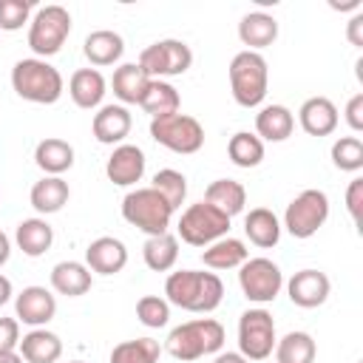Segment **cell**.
Instances as JSON below:
<instances>
[{
    "label": "cell",
    "instance_id": "cell-1",
    "mask_svg": "<svg viewBox=\"0 0 363 363\" xmlns=\"http://www.w3.org/2000/svg\"><path fill=\"white\" fill-rule=\"evenodd\" d=\"M164 301L184 312H213L224 298V284L216 272L201 269H179L164 281Z\"/></svg>",
    "mask_w": 363,
    "mask_h": 363
},
{
    "label": "cell",
    "instance_id": "cell-2",
    "mask_svg": "<svg viewBox=\"0 0 363 363\" xmlns=\"http://www.w3.org/2000/svg\"><path fill=\"white\" fill-rule=\"evenodd\" d=\"M11 88L26 102L54 105L62 96L65 82H62V74L48 60L26 57V60H17L11 68Z\"/></svg>",
    "mask_w": 363,
    "mask_h": 363
},
{
    "label": "cell",
    "instance_id": "cell-3",
    "mask_svg": "<svg viewBox=\"0 0 363 363\" xmlns=\"http://www.w3.org/2000/svg\"><path fill=\"white\" fill-rule=\"evenodd\" d=\"M224 346V326L213 318H196L187 320L167 335V352L176 360H199L204 354H216Z\"/></svg>",
    "mask_w": 363,
    "mask_h": 363
},
{
    "label": "cell",
    "instance_id": "cell-4",
    "mask_svg": "<svg viewBox=\"0 0 363 363\" xmlns=\"http://www.w3.org/2000/svg\"><path fill=\"white\" fill-rule=\"evenodd\" d=\"M233 99L241 108H258L267 99L269 88V68L258 51H238L227 68Z\"/></svg>",
    "mask_w": 363,
    "mask_h": 363
},
{
    "label": "cell",
    "instance_id": "cell-5",
    "mask_svg": "<svg viewBox=\"0 0 363 363\" xmlns=\"http://www.w3.org/2000/svg\"><path fill=\"white\" fill-rule=\"evenodd\" d=\"M122 218L147 235H162L170 227L173 210L153 187H136L122 199Z\"/></svg>",
    "mask_w": 363,
    "mask_h": 363
},
{
    "label": "cell",
    "instance_id": "cell-6",
    "mask_svg": "<svg viewBox=\"0 0 363 363\" xmlns=\"http://www.w3.org/2000/svg\"><path fill=\"white\" fill-rule=\"evenodd\" d=\"M150 136L156 145H162L173 153H182V156L199 153L204 145L201 122L187 113H167V116L150 119Z\"/></svg>",
    "mask_w": 363,
    "mask_h": 363
},
{
    "label": "cell",
    "instance_id": "cell-7",
    "mask_svg": "<svg viewBox=\"0 0 363 363\" xmlns=\"http://www.w3.org/2000/svg\"><path fill=\"white\" fill-rule=\"evenodd\" d=\"M230 233V218L207 201L190 204L179 218V238L190 247H210Z\"/></svg>",
    "mask_w": 363,
    "mask_h": 363
},
{
    "label": "cell",
    "instance_id": "cell-8",
    "mask_svg": "<svg viewBox=\"0 0 363 363\" xmlns=\"http://www.w3.org/2000/svg\"><path fill=\"white\" fill-rule=\"evenodd\" d=\"M71 34V14L68 9L62 6H45L34 14L31 26H28V48L45 60V57H54L65 40Z\"/></svg>",
    "mask_w": 363,
    "mask_h": 363
},
{
    "label": "cell",
    "instance_id": "cell-9",
    "mask_svg": "<svg viewBox=\"0 0 363 363\" xmlns=\"http://www.w3.org/2000/svg\"><path fill=\"white\" fill-rule=\"evenodd\" d=\"M329 218V196L323 190H303L298 193L284 213V227L292 238H312Z\"/></svg>",
    "mask_w": 363,
    "mask_h": 363
},
{
    "label": "cell",
    "instance_id": "cell-10",
    "mask_svg": "<svg viewBox=\"0 0 363 363\" xmlns=\"http://www.w3.org/2000/svg\"><path fill=\"white\" fill-rule=\"evenodd\" d=\"M275 320L267 309H247L238 318V352L247 360H267L275 349Z\"/></svg>",
    "mask_w": 363,
    "mask_h": 363
},
{
    "label": "cell",
    "instance_id": "cell-11",
    "mask_svg": "<svg viewBox=\"0 0 363 363\" xmlns=\"http://www.w3.org/2000/svg\"><path fill=\"white\" fill-rule=\"evenodd\" d=\"M193 65V51L182 40H159L139 54V68L150 79H164V77H182Z\"/></svg>",
    "mask_w": 363,
    "mask_h": 363
},
{
    "label": "cell",
    "instance_id": "cell-12",
    "mask_svg": "<svg viewBox=\"0 0 363 363\" xmlns=\"http://www.w3.org/2000/svg\"><path fill=\"white\" fill-rule=\"evenodd\" d=\"M238 286L247 301L252 303H269L278 298L284 286V272L269 258H247L238 267Z\"/></svg>",
    "mask_w": 363,
    "mask_h": 363
},
{
    "label": "cell",
    "instance_id": "cell-13",
    "mask_svg": "<svg viewBox=\"0 0 363 363\" xmlns=\"http://www.w3.org/2000/svg\"><path fill=\"white\" fill-rule=\"evenodd\" d=\"M14 315L20 323L40 329L57 315V298L45 286H26L14 298Z\"/></svg>",
    "mask_w": 363,
    "mask_h": 363
},
{
    "label": "cell",
    "instance_id": "cell-14",
    "mask_svg": "<svg viewBox=\"0 0 363 363\" xmlns=\"http://www.w3.org/2000/svg\"><path fill=\"white\" fill-rule=\"evenodd\" d=\"M329 289H332V284H329L326 272H320V269H301L286 284L289 301L301 309H315V306L326 303Z\"/></svg>",
    "mask_w": 363,
    "mask_h": 363
},
{
    "label": "cell",
    "instance_id": "cell-15",
    "mask_svg": "<svg viewBox=\"0 0 363 363\" xmlns=\"http://www.w3.org/2000/svg\"><path fill=\"white\" fill-rule=\"evenodd\" d=\"M105 176H108V182H113L119 187H130V184L142 182V176H145V153H142V147L125 145V142L116 145L113 153L105 162Z\"/></svg>",
    "mask_w": 363,
    "mask_h": 363
},
{
    "label": "cell",
    "instance_id": "cell-16",
    "mask_svg": "<svg viewBox=\"0 0 363 363\" xmlns=\"http://www.w3.org/2000/svg\"><path fill=\"white\" fill-rule=\"evenodd\" d=\"M128 264V250L119 238L113 235H99L88 244L85 250V267L91 272H99V275H116L122 272Z\"/></svg>",
    "mask_w": 363,
    "mask_h": 363
},
{
    "label": "cell",
    "instance_id": "cell-17",
    "mask_svg": "<svg viewBox=\"0 0 363 363\" xmlns=\"http://www.w3.org/2000/svg\"><path fill=\"white\" fill-rule=\"evenodd\" d=\"M130 125L133 119L125 105H102L91 119L94 139L102 145H122V139L130 133Z\"/></svg>",
    "mask_w": 363,
    "mask_h": 363
},
{
    "label": "cell",
    "instance_id": "cell-18",
    "mask_svg": "<svg viewBox=\"0 0 363 363\" xmlns=\"http://www.w3.org/2000/svg\"><path fill=\"white\" fill-rule=\"evenodd\" d=\"M105 77L96 71V68H79L71 74V82H68V96L74 99L77 108L82 111H94V108H102V99H105Z\"/></svg>",
    "mask_w": 363,
    "mask_h": 363
},
{
    "label": "cell",
    "instance_id": "cell-19",
    "mask_svg": "<svg viewBox=\"0 0 363 363\" xmlns=\"http://www.w3.org/2000/svg\"><path fill=\"white\" fill-rule=\"evenodd\" d=\"M337 119H340L337 108L326 96H309L301 105V111H298V122H301V128L309 136H329V133H335Z\"/></svg>",
    "mask_w": 363,
    "mask_h": 363
},
{
    "label": "cell",
    "instance_id": "cell-20",
    "mask_svg": "<svg viewBox=\"0 0 363 363\" xmlns=\"http://www.w3.org/2000/svg\"><path fill=\"white\" fill-rule=\"evenodd\" d=\"M238 40L247 45V51L267 48L278 40V20L267 11H250L238 23Z\"/></svg>",
    "mask_w": 363,
    "mask_h": 363
},
{
    "label": "cell",
    "instance_id": "cell-21",
    "mask_svg": "<svg viewBox=\"0 0 363 363\" xmlns=\"http://www.w3.org/2000/svg\"><path fill=\"white\" fill-rule=\"evenodd\" d=\"M295 130V116L286 105H264L255 113V136L261 142H284Z\"/></svg>",
    "mask_w": 363,
    "mask_h": 363
},
{
    "label": "cell",
    "instance_id": "cell-22",
    "mask_svg": "<svg viewBox=\"0 0 363 363\" xmlns=\"http://www.w3.org/2000/svg\"><path fill=\"white\" fill-rule=\"evenodd\" d=\"M68 196H71V190H68V182L62 176H43L40 182H34L28 201L40 216H51L68 204Z\"/></svg>",
    "mask_w": 363,
    "mask_h": 363
},
{
    "label": "cell",
    "instance_id": "cell-23",
    "mask_svg": "<svg viewBox=\"0 0 363 363\" xmlns=\"http://www.w3.org/2000/svg\"><path fill=\"white\" fill-rule=\"evenodd\" d=\"M122 51H125V40H122L116 31H111V28L91 31V34L85 37V43H82V54H85L88 62L96 65V68H105V65L119 62Z\"/></svg>",
    "mask_w": 363,
    "mask_h": 363
},
{
    "label": "cell",
    "instance_id": "cell-24",
    "mask_svg": "<svg viewBox=\"0 0 363 363\" xmlns=\"http://www.w3.org/2000/svg\"><path fill=\"white\" fill-rule=\"evenodd\" d=\"M62 354V340L60 335L48 332V329H31L28 335H23L20 340V357L26 363H57Z\"/></svg>",
    "mask_w": 363,
    "mask_h": 363
},
{
    "label": "cell",
    "instance_id": "cell-25",
    "mask_svg": "<svg viewBox=\"0 0 363 363\" xmlns=\"http://www.w3.org/2000/svg\"><path fill=\"white\" fill-rule=\"evenodd\" d=\"M14 241L28 258H40L54 244V230L45 218H23L14 230Z\"/></svg>",
    "mask_w": 363,
    "mask_h": 363
},
{
    "label": "cell",
    "instance_id": "cell-26",
    "mask_svg": "<svg viewBox=\"0 0 363 363\" xmlns=\"http://www.w3.org/2000/svg\"><path fill=\"white\" fill-rule=\"evenodd\" d=\"M51 289L57 295L79 298L91 289V269L79 261H60L51 269Z\"/></svg>",
    "mask_w": 363,
    "mask_h": 363
},
{
    "label": "cell",
    "instance_id": "cell-27",
    "mask_svg": "<svg viewBox=\"0 0 363 363\" xmlns=\"http://www.w3.org/2000/svg\"><path fill=\"white\" fill-rule=\"evenodd\" d=\"M34 162L45 176H62L74 164V147L65 139L48 136L34 147Z\"/></svg>",
    "mask_w": 363,
    "mask_h": 363
},
{
    "label": "cell",
    "instance_id": "cell-28",
    "mask_svg": "<svg viewBox=\"0 0 363 363\" xmlns=\"http://www.w3.org/2000/svg\"><path fill=\"white\" fill-rule=\"evenodd\" d=\"M204 201L213 204L216 210H221L227 218H233V216H238V213L244 210V204H247V190H244V184L235 182V179H216V182L207 184Z\"/></svg>",
    "mask_w": 363,
    "mask_h": 363
},
{
    "label": "cell",
    "instance_id": "cell-29",
    "mask_svg": "<svg viewBox=\"0 0 363 363\" xmlns=\"http://www.w3.org/2000/svg\"><path fill=\"white\" fill-rule=\"evenodd\" d=\"M244 233L247 238L261 247V250H269L281 241V221L272 210L267 207H252L247 216H244Z\"/></svg>",
    "mask_w": 363,
    "mask_h": 363
},
{
    "label": "cell",
    "instance_id": "cell-30",
    "mask_svg": "<svg viewBox=\"0 0 363 363\" xmlns=\"http://www.w3.org/2000/svg\"><path fill=\"white\" fill-rule=\"evenodd\" d=\"M147 82H150V77L139 68V62H122V65L113 71L111 88H113V96H116L122 105H139V99H142Z\"/></svg>",
    "mask_w": 363,
    "mask_h": 363
},
{
    "label": "cell",
    "instance_id": "cell-31",
    "mask_svg": "<svg viewBox=\"0 0 363 363\" xmlns=\"http://www.w3.org/2000/svg\"><path fill=\"white\" fill-rule=\"evenodd\" d=\"M179 105H182V96L167 79H150L145 94H142V99H139V108L150 119H159V116H167V113H179Z\"/></svg>",
    "mask_w": 363,
    "mask_h": 363
},
{
    "label": "cell",
    "instance_id": "cell-32",
    "mask_svg": "<svg viewBox=\"0 0 363 363\" xmlns=\"http://www.w3.org/2000/svg\"><path fill=\"white\" fill-rule=\"evenodd\" d=\"M247 258H250V252H247L244 241L230 238V235L213 241V244L204 247V252H201V261H204V267H210V269H235V267H241Z\"/></svg>",
    "mask_w": 363,
    "mask_h": 363
},
{
    "label": "cell",
    "instance_id": "cell-33",
    "mask_svg": "<svg viewBox=\"0 0 363 363\" xmlns=\"http://www.w3.org/2000/svg\"><path fill=\"white\" fill-rule=\"evenodd\" d=\"M142 258L147 264V269L153 272H167L176 267L179 261V238L170 235V233H162V235H147L145 247H142Z\"/></svg>",
    "mask_w": 363,
    "mask_h": 363
},
{
    "label": "cell",
    "instance_id": "cell-34",
    "mask_svg": "<svg viewBox=\"0 0 363 363\" xmlns=\"http://www.w3.org/2000/svg\"><path fill=\"white\" fill-rule=\"evenodd\" d=\"M318 346L309 332H286L275 340V363H312Z\"/></svg>",
    "mask_w": 363,
    "mask_h": 363
},
{
    "label": "cell",
    "instance_id": "cell-35",
    "mask_svg": "<svg viewBox=\"0 0 363 363\" xmlns=\"http://www.w3.org/2000/svg\"><path fill=\"white\" fill-rule=\"evenodd\" d=\"M227 156L235 167H244V170L258 167L261 159H264V142L250 130H238L227 142Z\"/></svg>",
    "mask_w": 363,
    "mask_h": 363
},
{
    "label": "cell",
    "instance_id": "cell-36",
    "mask_svg": "<svg viewBox=\"0 0 363 363\" xmlns=\"http://www.w3.org/2000/svg\"><path fill=\"white\" fill-rule=\"evenodd\" d=\"M159 343L153 337H136V340H122L113 346L108 363H156L159 360Z\"/></svg>",
    "mask_w": 363,
    "mask_h": 363
},
{
    "label": "cell",
    "instance_id": "cell-37",
    "mask_svg": "<svg viewBox=\"0 0 363 363\" xmlns=\"http://www.w3.org/2000/svg\"><path fill=\"white\" fill-rule=\"evenodd\" d=\"M150 187L170 204L173 213L182 207V201H184V196H187V179H184V173H179V170H173V167L159 170V173L153 176V182H150Z\"/></svg>",
    "mask_w": 363,
    "mask_h": 363
},
{
    "label": "cell",
    "instance_id": "cell-38",
    "mask_svg": "<svg viewBox=\"0 0 363 363\" xmlns=\"http://www.w3.org/2000/svg\"><path fill=\"white\" fill-rule=\"evenodd\" d=\"M332 164L343 173H357L363 167V142L357 136H340L332 145Z\"/></svg>",
    "mask_w": 363,
    "mask_h": 363
},
{
    "label": "cell",
    "instance_id": "cell-39",
    "mask_svg": "<svg viewBox=\"0 0 363 363\" xmlns=\"http://www.w3.org/2000/svg\"><path fill=\"white\" fill-rule=\"evenodd\" d=\"M136 318L147 329H162L170 320V303L164 298H159V295H142L136 301Z\"/></svg>",
    "mask_w": 363,
    "mask_h": 363
},
{
    "label": "cell",
    "instance_id": "cell-40",
    "mask_svg": "<svg viewBox=\"0 0 363 363\" xmlns=\"http://www.w3.org/2000/svg\"><path fill=\"white\" fill-rule=\"evenodd\" d=\"M34 3L31 0H0V31H17L28 23Z\"/></svg>",
    "mask_w": 363,
    "mask_h": 363
},
{
    "label": "cell",
    "instance_id": "cell-41",
    "mask_svg": "<svg viewBox=\"0 0 363 363\" xmlns=\"http://www.w3.org/2000/svg\"><path fill=\"white\" fill-rule=\"evenodd\" d=\"M20 346V320L0 318V352H14Z\"/></svg>",
    "mask_w": 363,
    "mask_h": 363
},
{
    "label": "cell",
    "instance_id": "cell-42",
    "mask_svg": "<svg viewBox=\"0 0 363 363\" xmlns=\"http://www.w3.org/2000/svg\"><path fill=\"white\" fill-rule=\"evenodd\" d=\"M346 210L354 224H360V210H363V179H352L346 187Z\"/></svg>",
    "mask_w": 363,
    "mask_h": 363
},
{
    "label": "cell",
    "instance_id": "cell-43",
    "mask_svg": "<svg viewBox=\"0 0 363 363\" xmlns=\"http://www.w3.org/2000/svg\"><path fill=\"white\" fill-rule=\"evenodd\" d=\"M346 125L354 130V133H360L363 130V94H354L349 102H346Z\"/></svg>",
    "mask_w": 363,
    "mask_h": 363
},
{
    "label": "cell",
    "instance_id": "cell-44",
    "mask_svg": "<svg viewBox=\"0 0 363 363\" xmlns=\"http://www.w3.org/2000/svg\"><path fill=\"white\" fill-rule=\"evenodd\" d=\"M346 37H349L352 45L363 48V11H357V14L346 23Z\"/></svg>",
    "mask_w": 363,
    "mask_h": 363
},
{
    "label": "cell",
    "instance_id": "cell-45",
    "mask_svg": "<svg viewBox=\"0 0 363 363\" xmlns=\"http://www.w3.org/2000/svg\"><path fill=\"white\" fill-rule=\"evenodd\" d=\"M213 363H250V360H247L241 352H221Z\"/></svg>",
    "mask_w": 363,
    "mask_h": 363
},
{
    "label": "cell",
    "instance_id": "cell-46",
    "mask_svg": "<svg viewBox=\"0 0 363 363\" xmlns=\"http://www.w3.org/2000/svg\"><path fill=\"white\" fill-rule=\"evenodd\" d=\"M14 295V289H11V281L6 278V275H0V306L3 303H9V298Z\"/></svg>",
    "mask_w": 363,
    "mask_h": 363
},
{
    "label": "cell",
    "instance_id": "cell-47",
    "mask_svg": "<svg viewBox=\"0 0 363 363\" xmlns=\"http://www.w3.org/2000/svg\"><path fill=\"white\" fill-rule=\"evenodd\" d=\"M9 255H11V241H9V235L0 230V267L9 261Z\"/></svg>",
    "mask_w": 363,
    "mask_h": 363
},
{
    "label": "cell",
    "instance_id": "cell-48",
    "mask_svg": "<svg viewBox=\"0 0 363 363\" xmlns=\"http://www.w3.org/2000/svg\"><path fill=\"white\" fill-rule=\"evenodd\" d=\"M0 363H26L20 352H0Z\"/></svg>",
    "mask_w": 363,
    "mask_h": 363
},
{
    "label": "cell",
    "instance_id": "cell-49",
    "mask_svg": "<svg viewBox=\"0 0 363 363\" xmlns=\"http://www.w3.org/2000/svg\"><path fill=\"white\" fill-rule=\"evenodd\" d=\"M68 363H85V360H68Z\"/></svg>",
    "mask_w": 363,
    "mask_h": 363
}]
</instances>
